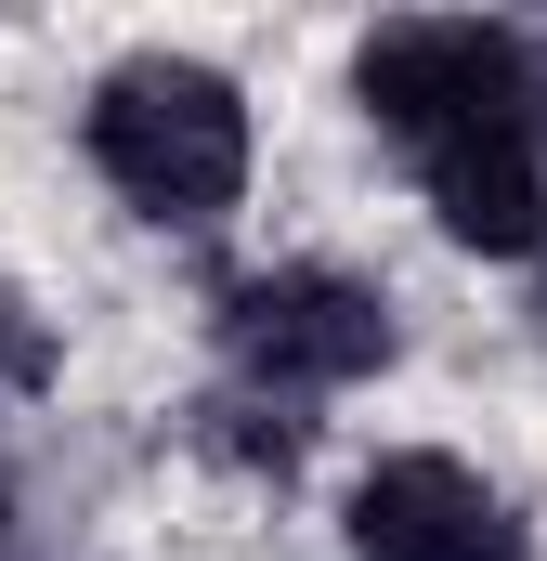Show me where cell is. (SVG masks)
Here are the masks:
<instances>
[{
	"mask_svg": "<svg viewBox=\"0 0 547 561\" xmlns=\"http://www.w3.org/2000/svg\"><path fill=\"white\" fill-rule=\"evenodd\" d=\"M352 92H365V118L405 144L417 170L469 157V144H547V53L522 26H469V13L379 26L365 66H352Z\"/></svg>",
	"mask_w": 547,
	"mask_h": 561,
	"instance_id": "obj_1",
	"label": "cell"
},
{
	"mask_svg": "<svg viewBox=\"0 0 547 561\" xmlns=\"http://www.w3.org/2000/svg\"><path fill=\"white\" fill-rule=\"evenodd\" d=\"M92 170L131 196L143 222H222L248 196V105L222 66L183 53H131L92 92Z\"/></svg>",
	"mask_w": 547,
	"mask_h": 561,
	"instance_id": "obj_2",
	"label": "cell"
},
{
	"mask_svg": "<svg viewBox=\"0 0 547 561\" xmlns=\"http://www.w3.org/2000/svg\"><path fill=\"white\" fill-rule=\"evenodd\" d=\"M222 366L248 392H352L392 366V300L339 262H274L222 287Z\"/></svg>",
	"mask_w": 547,
	"mask_h": 561,
	"instance_id": "obj_3",
	"label": "cell"
},
{
	"mask_svg": "<svg viewBox=\"0 0 547 561\" xmlns=\"http://www.w3.org/2000/svg\"><path fill=\"white\" fill-rule=\"evenodd\" d=\"M352 561H535L509 496L456 457H379L352 483Z\"/></svg>",
	"mask_w": 547,
	"mask_h": 561,
	"instance_id": "obj_4",
	"label": "cell"
}]
</instances>
